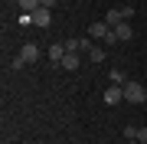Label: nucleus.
Instances as JSON below:
<instances>
[{"label":"nucleus","mask_w":147,"mask_h":144,"mask_svg":"<svg viewBox=\"0 0 147 144\" xmlns=\"http://www.w3.org/2000/svg\"><path fill=\"white\" fill-rule=\"evenodd\" d=\"M115 36H118V43H127V39H131L134 36V30H131V23H118V26H115Z\"/></svg>","instance_id":"nucleus-7"},{"label":"nucleus","mask_w":147,"mask_h":144,"mask_svg":"<svg viewBox=\"0 0 147 144\" xmlns=\"http://www.w3.org/2000/svg\"><path fill=\"white\" fill-rule=\"evenodd\" d=\"M42 7H46V10H53V7H56V0H42Z\"/></svg>","instance_id":"nucleus-16"},{"label":"nucleus","mask_w":147,"mask_h":144,"mask_svg":"<svg viewBox=\"0 0 147 144\" xmlns=\"http://www.w3.org/2000/svg\"><path fill=\"white\" fill-rule=\"evenodd\" d=\"M88 59H92V62H105V49L92 43V49H88Z\"/></svg>","instance_id":"nucleus-12"},{"label":"nucleus","mask_w":147,"mask_h":144,"mask_svg":"<svg viewBox=\"0 0 147 144\" xmlns=\"http://www.w3.org/2000/svg\"><path fill=\"white\" fill-rule=\"evenodd\" d=\"M124 101H131V105H144L147 101V89L141 82H127L124 85Z\"/></svg>","instance_id":"nucleus-1"},{"label":"nucleus","mask_w":147,"mask_h":144,"mask_svg":"<svg viewBox=\"0 0 147 144\" xmlns=\"http://www.w3.org/2000/svg\"><path fill=\"white\" fill-rule=\"evenodd\" d=\"M124 138H127V141H137V128H134V124H127V128H124Z\"/></svg>","instance_id":"nucleus-13"},{"label":"nucleus","mask_w":147,"mask_h":144,"mask_svg":"<svg viewBox=\"0 0 147 144\" xmlns=\"http://www.w3.org/2000/svg\"><path fill=\"white\" fill-rule=\"evenodd\" d=\"M20 59H23L26 66L36 62V59H39V46H36V43H23V46H20Z\"/></svg>","instance_id":"nucleus-5"},{"label":"nucleus","mask_w":147,"mask_h":144,"mask_svg":"<svg viewBox=\"0 0 147 144\" xmlns=\"http://www.w3.org/2000/svg\"><path fill=\"white\" fill-rule=\"evenodd\" d=\"M101 101H105V105H121V101H124V85H108L105 89V95H101Z\"/></svg>","instance_id":"nucleus-3"},{"label":"nucleus","mask_w":147,"mask_h":144,"mask_svg":"<svg viewBox=\"0 0 147 144\" xmlns=\"http://www.w3.org/2000/svg\"><path fill=\"white\" fill-rule=\"evenodd\" d=\"M105 23L115 30L118 23H124V10H108V13H105Z\"/></svg>","instance_id":"nucleus-10"},{"label":"nucleus","mask_w":147,"mask_h":144,"mask_svg":"<svg viewBox=\"0 0 147 144\" xmlns=\"http://www.w3.org/2000/svg\"><path fill=\"white\" fill-rule=\"evenodd\" d=\"M33 23V13H20V26H30Z\"/></svg>","instance_id":"nucleus-14"},{"label":"nucleus","mask_w":147,"mask_h":144,"mask_svg":"<svg viewBox=\"0 0 147 144\" xmlns=\"http://www.w3.org/2000/svg\"><path fill=\"white\" fill-rule=\"evenodd\" d=\"M16 7H20V13H36L42 7V0H16Z\"/></svg>","instance_id":"nucleus-8"},{"label":"nucleus","mask_w":147,"mask_h":144,"mask_svg":"<svg viewBox=\"0 0 147 144\" xmlns=\"http://www.w3.org/2000/svg\"><path fill=\"white\" fill-rule=\"evenodd\" d=\"M108 33H111V26H108L105 20H95L92 26H88V39H92V43H105Z\"/></svg>","instance_id":"nucleus-2"},{"label":"nucleus","mask_w":147,"mask_h":144,"mask_svg":"<svg viewBox=\"0 0 147 144\" xmlns=\"http://www.w3.org/2000/svg\"><path fill=\"white\" fill-rule=\"evenodd\" d=\"M79 66H82V56H79V53H65L62 69H69V72H72V69H79Z\"/></svg>","instance_id":"nucleus-9"},{"label":"nucleus","mask_w":147,"mask_h":144,"mask_svg":"<svg viewBox=\"0 0 147 144\" xmlns=\"http://www.w3.org/2000/svg\"><path fill=\"white\" fill-rule=\"evenodd\" d=\"M49 23H53V10H46V7H39V10L33 13V26H39V30H46Z\"/></svg>","instance_id":"nucleus-6"},{"label":"nucleus","mask_w":147,"mask_h":144,"mask_svg":"<svg viewBox=\"0 0 147 144\" xmlns=\"http://www.w3.org/2000/svg\"><path fill=\"white\" fill-rule=\"evenodd\" d=\"M127 144H141V141H127Z\"/></svg>","instance_id":"nucleus-17"},{"label":"nucleus","mask_w":147,"mask_h":144,"mask_svg":"<svg viewBox=\"0 0 147 144\" xmlns=\"http://www.w3.org/2000/svg\"><path fill=\"white\" fill-rule=\"evenodd\" d=\"M65 53H69V49H65V43H53V46L46 49L49 62H56V66H62V59H65Z\"/></svg>","instance_id":"nucleus-4"},{"label":"nucleus","mask_w":147,"mask_h":144,"mask_svg":"<svg viewBox=\"0 0 147 144\" xmlns=\"http://www.w3.org/2000/svg\"><path fill=\"white\" fill-rule=\"evenodd\" d=\"M108 79H111V85H127V82H131L121 69H111V72H108Z\"/></svg>","instance_id":"nucleus-11"},{"label":"nucleus","mask_w":147,"mask_h":144,"mask_svg":"<svg viewBox=\"0 0 147 144\" xmlns=\"http://www.w3.org/2000/svg\"><path fill=\"white\" fill-rule=\"evenodd\" d=\"M137 141H141V144H147V124H144V128H137Z\"/></svg>","instance_id":"nucleus-15"}]
</instances>
